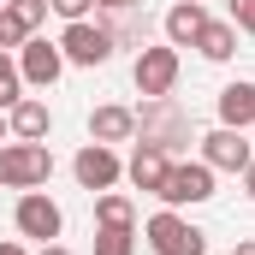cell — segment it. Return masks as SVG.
<instances>
[{"label":"cell","mask_w":255,"mask_h":255,"mask_svg":"<svg viewBox=\"0 0 255 255\" xmlns=\"http://www.w3.org/2000/svg\"><path fill=\"white\" fill-rule=\"evenodd\" d=\"M48 172H54L48 142H6L0 148V184L6 190H36V184H48Z\"/></svg>","instance_id":"1"},{"label":"cell","mask_w":255,"mask_h":255,"mask_svg":"<svg viewBox=\"0 0 255 255\" xmlns=\"http://www.w3.org/2000/svg\"><path fill=\"white\" fill-rule=\"evenodd\" d=\"M148 250L154 255H208V232H196L190 220H178L172 208L148 220Z\"/></svg>","instance_id":"2"},{"label":"cell","mask_w":255,"mask_h":255,"mask_svg":"<svg viewBox=\"0 0 255 255\" xmlns=\"http://www.w3.org/2000/svg\"><path fill=\"white\" fill-rule=\"evenodd\" d=\"M60 54H65L71 65H107V60H113V30H107V24L77 18V24H65Z\"/></svg>","instance_id":"3"},{"label":"cell","mask_w":255,"mask_h":255,"mask_svg":"<svg viewBox=\"0 0 255 255\" xmlns=\"http://www.w3.org/2000/svg\"><path fill=\"white\" fill-rule=\"evenodd\" d=\"M154 196H160L166 208H184V202H208V196H214V166H208V160L172 166V172H166V184H160Z\"/></svg>","instance_id":"4"},{"label":"cell","mask_w":255,"mask_h":255,"mask_svg":"<svg viewBox=\"0 0 255 255\" xmlns=\"http://www.w3.org/2000/svg\"><path fill=\"white\" fill-rule=\"evenodd\" d=\"M172 83H178V48H172V42H166V48H142V54H136V89H142V101L172 95Z\"/></svg>","instance_id":"5"},{"label":"cell","mask_w":255,"mask_h":255,"mask_svg":"<svg viewBox=\"0 0 255 255\" xmlns=\"http://www.w3.org/2000/svg\"><path fill=\"white\" fill-rule=\"evenodd\" d=\"M60 226H65V214H60V202H54V196H42V190H24V196H18V232H24V238L54 244V238H60Z\"/></svg>","instance_id":"6"},{"label":"cell","mask_w":255,"mask_h":255,"mask_svg":"<svg viewBox=\"0 0 255 255\" xmlns=\"http://www.w3.org/2000/svg\"><path fill=\"white\" fill-rule=\"evenodd\" d=\"M60 71H65L60 42H42V36H30V42L18 48V77H24V83L48 89V83H60Z\"/></svg>","instance_id":"7"},{"label":"cell","mask_w":255,"mask_h":255,"mask_svg":"<svg viewBox=\"0 0 255 255\" xmlns=\"http://www.w3.org/2000/svg\"><path fill=\"white\" fill-rule=\"evenodd\" d=\"M202 160H208L214 172H244V166L255 160V148L244 142V130L220 125V130H208V136H202Z\"/></svg>","instance_id":"8"},{"label":"cell","mask_w":255,"mask_h":255,"mask_svg":"<svg viewBox=\"0 0 255 255\" xmlns=\"http://www.w3.org/2000/svg\"><path fill=\"white\" fill-rule=\"evenodd\" d=\"M136 130H142V142H154V148H172V142H184V119H178V107L166 101V95H154V101H142V119H136Z\"/></svg>","instance_id":"9"},{"label":"cell","mask_w":255,"mask_h":255,"mask_svg":"<svg viewBox=\"0 0 255 255\" xmlns=\"http://www.w3.org/2000/svg\"><path fill=\"white\" fill-rule=\"evenodd\" d=\"M71 172H77V184H83V190H113L125 166H119V154H113L107 142H89V148H77Z\"/></svg>","instance_id":"10"},{"label":"cell","mask_w":255,"mask_h":255,"mask_svg":"<svg viewBox=\"0 0 255 255\" xmlns=\"http://www.w3.org/2000/svg\"><path fill=\"white\" fill-rule=\"evenodd\" d=\"M125 172H130V184H136V190H160V184H166V172H172V160H166V148L142 142V148L130 154Z\"/></svg>","instance_id":"11"},{"label":"cell","mask_w":255,"mask_h":255,"mask_svg":"<svg viewBox=\"0 0 255 255\" xmlns=\"http://www.w3.org/2000/svg\"><path fill=\"white\" fill-rule=\"evenodd\" d=\"M220 125H232V130H244V125H255V83H226L220 89Z\"/></svg>","instance_id":"12"},{"label":"cell","mask_w":255,"mask_h":255,"mask_svg":"<svg viewBox=\"0 0 255 255\" xmlns=\"http://www.w3.org/2000/svg\"><path fill=\"white\" fill-rule=\"evenodd\" d=\"M89 136L107 142V148H113V142H130V136H136V113H125V107H95V113H89Z\"/></svg>","instance_id":"13"},{"label":"cell","mask_w":255,"mask_h":255,"mask_svg":"<svg viewBox=\"0 0 255 255\" xmlns=\"http://www.w3.org/2000/svg\"><path fill=\"white\" fill-rule=\"evenodd\" d=\"M202 24H208L202 0H178V6L166 12V42H172V48H190L196 36H202Z\"/></svg>","instance_id":"14"},{"label":"cell","mask_w":255,"mask_h":255,"mask_svg":"<svg viewBox=\"0 0 255 255\" xmlns=\"http://www.w3.org/2000/svg\"><path fill=\"white\" fill-rule=\"evenodd\" d=\"M6 125L18 130V142H42L54 119H48V107H42V101H18V107L6 113Z\"/></svg>","instance_id":"15"},{"label":"cell","mask_w":255,"mask_h":255,"mask_svg":"<svg viewBox=\"0 0 255 255\" xmlns=\"http://www.w3.org/2000/svg\"><path fill=\"white\" fill-rule=\"evenodd\" d=\"M196 48H202V60H232L238 54V24H202V36H196Z\"/></svg>","instance_id":"16"},{"label":"cell","mask_w":255,"mask_h":255,"mask_svg":"<svg viewBox=\"0 0 255 255\" xmlns=\"http://www.w3.org/2000/svg\"><path fill=\"white\" fill-rule=\"evenodd\" d=\"M18 89H24V77H18V65H12V54L0 48V113H12V107L24 101Z\"/></svg>","instance_id":"17"},{"label":"cell","mask_w":255,"mask_h":255,"mask_svg":"<svg viewBox=\"0 0 255 255\" xmlns=\"http://www.w3.org/2000/svg\"><path fill=\"white\" fill-rule=\"evenodd\" d=\"M95 220H101V226H130L136 214H130V202H125V196L101 190V196H95Z\"/></svg>","instance_id":"18"},{"label":"cell","mask_w":255,"mask_h":255,"mask_svg":"<svg viewBox=\"0 0 255 255\" xmlns=\"http://www.w3.org/2000/svg\"><path fill=\"white\" fill-rule=\"evenodd\" d=\"M24 42H30V24H24L18 6L6 0V6H0V48H24Z\"/></svg>","instance_id":"19"},{"label":"cell","mask_w":255,"mask_h":255,"mask_svg":"<svg viewBox=\"0 0 255 255\" xmlns=\"http://www.w3.org/2000/svg\"><path fill=\"white\" fill-rule=\"evenodd\" d=\"M136 244H130V226H101L95 232V255H130Z\"/></svg>","instance_id":"20"},{"label":"cell","mask_w":255,"mask_h":255,"mask_svg":"<svg viewBox=\"0 0 255 255\" xmlns=\"http://www.w3.org/2000/svg\"><path fill=\"white\" fill-rule=\"evenodd\" d=\"M89 6H95V0H48V12H60L65 24H77V18H89Z\"/></svg>","instance_id":"21"},{"label":"cell","mask_w":255,"mask_h":255,"mask_svg":"<svg viewBox=\"0 0 255 255\" xmlns=\"http://www.w3.org/2000/svg\"><path fill=\"white\" fill-rule=\"evenodd\" d=\"M12 6H18V18H24L30 30H36V24L48 18V0H12Z\"/></svg>","instance_id":"22"},{"label":"cell","mask_w":255,"mask_h":255,"mask_svg":"<svg viewBox=\"0 0 255 255\" xmlns=\"http://www.w3.org/2000/svg\"><path fill=\"white\" fill-rule=\"evenodd\" d=\"M232 24L255 36V0H232Z\"/></svg>","instance_id":"23"},{"label":"cell","mask_w":255,"mask_h":255,"mask_svg":"<svg viewBox=\"0 0 255 255\" xmlns=\"http://www.w3.org/2000/svg\"><path fill=\"white\" fill-rule=\"evenodd\" d=\"M95 6H107V12H130L136 0H95Z\"/></svg>","instance_id":"24"},{"label":"cell","mask_w":255,"mask_h":255,"mask_svg":"<svg viewBox=\"0 0 255 255\" xmlns=\"http://www.w3.org/2000/svg\"><path fill=\"white\" fill-rule=\"evenodd\" d=\"M244 190H250V202H255V160L244 166Z\"/></svg>","instance_id":"25"},{"label":"cell","mask_w":255,"mask_h":255,"mask_svg":"<svg viewBox=\"0 0 255 255\" xmlns=\"http://www.w3.org/2000/svg\"><path fill=\"white\" fill-rule=\"evenodd\" d=\"M42 255H71V250H65V244H42Z\"/></svg>","instance_id":"26"},{"label":"cell","mask_w":255,"mask_h":255,"mask_svg":"<svg viewBox=\"0 0 255 255\" xmlns=\"http://www.w3.org/2000/svg\"><path fill=\"white\" fill-rule=\"evenodd\" d=\"M232 255H255V238H244V244H238V250H232Z\"/></svg>","instance_id":"27"},{"label":"cell","mask_w":255,"mask_h":255,"mask_svg":"<svg viewBox=\"0 0 255 255\" xmlns=\"http://www.w3.org/2000/svg\"><path fill=\"white\" fill-rule=\"evenodd\" d=\"M0 255H24V250H18V244H0Z\"/></svg>","instance_id":"28"},{"label":"cell","mask_w":255,"mask_h":255,"mask_svg":"<svg viewBox=\"0 0 255 255\" xmlns=\"http://www.w3.org/2000/svg\"><path fill=\"white\" fill-rule=\"evenodd\" d=\"M0 136H6V119H0Z\"/></svg>","instance_id":"29"}]
</instances>
